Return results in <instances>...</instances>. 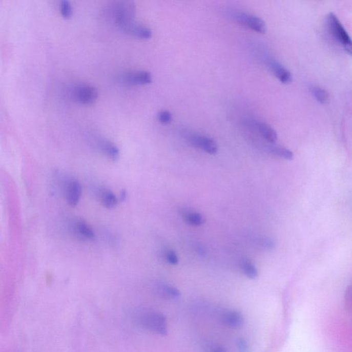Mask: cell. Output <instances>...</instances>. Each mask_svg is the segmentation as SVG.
<instances>
[{
    "instance_id": "obj_25",
    "label": "cell",
    "mask_w": 352,
    "mask_h": 352,
    "mask_svg": "<svg viewBox=\"0 0 352 352\" xmlns=\"http://www.w3.org/2000/svg\"><path fill=\"white\" fill-rule=\"evenodd\" d=\"M345 303L347 309L352 314V285L347 289L345 295Z\"/></svg>"
},
{
    "instance_id": "obj_9",
    "label": "cell",
    "mask_w": 352,
    "mask_h": 352,
    "mask_svg": "<svg viewBox=\"0 0 352 352\" xmlns=\"http://www.w3.org/2000/svg\"><path fill=\"white\" fill-rule=\"evenodd\" d=\"M189 142L195 148L200 149L211 155L218 153V144L212 138L198 134H189L187 136Z\"/></svg>"
},
{
    "instance_id": "obj_19",
    "label": "cell",
    "mask_w": 352,
    "mask_h": 352,
    "mask_svg": "<svg viewBox=\"0 0 352 352\" xmlns=\"http://www.w3.org/2000/svg\"><path fill=\"white\" fill-rule=\"evenodd\" d=\"M240 269L243 274L249 279H255L258 276V271L254 263L248 259H243L240 263Z\"/></svg>"
},
{
    "instance_id": "obj_14",
    "label": "cell",
    "mask_w": 352,
    "mask_h": 352,
    "mask_svg": "<svg viewBox=\"0 0 352 352\" xmlns=\"http://www.w3.org/2000/svg\"><path fill=\"white\" fill-rule=\"evenodd\" d=\"M222 323L231 329H240L243 325V317L236 311H226L221 317Z\"/></svg>"
},
{
    "instance_id": "obj_18",
    "label": "cell",
    "mask_w": 352,
    "mask_h": 352,
    "mask_svg": "<svg viewBox=\"0 0 352 352\" xmlns=\"http://www.w3.org/2000/svg\"><path fill=\"white\" fill-rule=\"evenodd\" d=\"M267 150L273 156L285 159V160H291L294 158L293 153L288 149L283 148V147L271 146L267 148Z\"/></svg>"
},
{
    "instance_id": "obj_8",
    "label": "cell",
    "mask_w": 352,
    "mask_h": 352,
    "mask_svg": "<svg viewBox=\"0 0 352 352\" xmlns=\"http://www.w3.org/2000/svg\"><path fill=\"white\" fill-rule=\"evenodd\" d=\"M123 83L131 85H147L152 82V75L146 70H131L122 72L118 76Z\"/></svg>"
},
{
    "instance_id": "obj_1",
    "label": "cell",
    "mask_w": 352,
    "mask_h": 352,
    "mask_svg": "<svg viewBox=\"0 0 352 352\" xmlns=\"http://www.w3.org/2000/svg\"><path fill=\"white\" fill-rule=\"evenodd\" d=\"M136 12V5L129 0L110 2L104 6L102 11L103 17L116 26L122 22L134 19Z\"/></svg>"
},
{
    "instance_id": "obj_5",
    "label": "cell",
    "mask_w": 352,
    "mask_h": 352,
    "mask_svg": "<svg viewBox=\"0 0 352 352\" xmlns=\"http://www.w3.org/2000/svg\"><path fill=\"white\" fill-rule=\"evenodd\" d=\"M231 17L241 25L246 26L257 33H264L266 31L264 21L257 16L242 11H233L231 13Z\"/></svg>"
},
{
    "instance_id": "obj_17",
    "label": "cell",
    "mask_w": 352,
    "mask_h": 352,
    "mask_svg": "<svg viewBox=\"0 0 352 352\" xmlns=\"http://www.w3.org/2000/svg\"><path fill=\"white\" fill-rule=\"evenodd\" d=\"M309 91L316 100L322 104H326L329 101V92L321 86L312 85L309 86Z\"/></svg>"
},
{
    "instance_id": "obj_10",
    "label": "cell",
    "mask_w": 352,
    "mask_h": 352,
    "mask_svg": "<svg viewBox=\"0 0 352 352\" xmlns=\"http://www.w3.org/2000/svg\"><path fill=\"white\" fill-rule=\"evenodd\" d=\"M70 229L72 233L82 240L93 241L95 239V233L93 229L81 219H76L72 221Z\"/></svg>"
},
{
    "instance_id": "obj_21",
    "label": "cell",
    "mask_w": 352,
    "mask_h": 352,
    "mask_svg": "<svg viewBox=\"0 0 352 352\" xmlns=\"http://www.w3.org/2000/svg\"><path fill=\"white\" fill-rule=\"evenodd\" d=\"M60 12L64 17H69L72 15L73 8L71 3L68 0H62L60 2L59 5Z\"/></svg>"
},
{
    "instance_id": "obj_22",
    "label": "cell",
    "mask_w": 352,
    "mask_h": 352,
    "mask_svg": "<svg viewBox=\"0 0 352 352\" xmlns=\"http://www.w3.org/2000/svg\"><path fill=\"white\" fill-rule=\"evenodd\" d=\"M164 257L165 261L171 265H176L178 264L179 258L177 253L174 250L168 249L164 251Z\"/></svg>"
},
{
    "instance_id": "obj_16",
    "label": "cell",
    "mask_w": 352,
    "mask_h": 352,
    "mask_svg": "<svg viewBox=\"0 0 352 352\" xmlns=\"http://www.w3.org/2000/svg\"><path fill=\"white\" fill-rule=\"evenodd\" d=\"M182 217L184 222L194 226H200L205 222V219L200 213L192 211H183Z\"/></svg>"
},
{
    "instance_id": "obj_11",
    "label": "cell",
    "mask_w": 352,
    "mask_h": 352,
    "mask_svg": "<svg viewBox=\"0 0 352 352\" xmlns=\"http://www.w3.org/2000/svg\"><path fill=\"white\" fill-rule=\"evenodd\" d=\"M64 184V192L68 204L71 206H76L81 197V185L75 179H70L66 181Z\"/></svg>"
},
{
    "instance_id": "obj_2",
    "label": "cell",
    "mask_w": 352,
    "mask_h": 352,
    "mask_svg": "<svg viewBox=\"0 0 352 352\" xmlns=\"http://www.w3.org/2000/svg\"><path fill=\"white\" fill-rule=\"evenodd\" d=\"M326 24L327 29L334 39L346 52L352 55V39L335 13H328L326 17Z\"/></svg>"
},
{
    "instance_id": "obj_20",
    "label": "cell",
    "mask_w": 352,
    "mask_h": 352,
    "mask_svg": "<svg viewBox=\"0 0 352 352\" xmlns=\"http://www.w3.org/2000/svg\"><path fill=\"white\" fill-rule=\"evenodd\" d=\"M158 293L168 299H176L180 296V292L171 285L162 284L158 286Z\"/></svg>"
},
{
    "instance_id": "obj_7",
    "label": "cell",
    "mask_w": 352,
    "mask_h": 352,
    "mask_svg": "<svg viewBox=\"0 0 352 352\" xmlns=\"http://www.w3.org/2000/svg\"><path fill=\"white\" fill-rule=\"evenodd\" d=\"M120 31L128 35L141 39H149L152 36V31L143 24L135 21L134 19L122 22L116 26Z\"/></svg>"
},
{
    "instance_id": "obj_4",
    "label": "cell",
    "mask_w": 352,
    "mask_h": 352,
    "mask_svg": "<svg viewBox=\"0 0 352 352\" xmlns=\"http://www.w3.org/2000/svg\"><path fill=\"white\" fill-rule=\"evenodd\" d=\"M70 97L74 101L84 105H90L95 102L98 98L96 88L89 84H73L68 90Z\"/></svg>"
},
{
    "instance_id": "obj_26",
    "label": "cell",
    "mask_w": 352,
    "mask_h": 352,
    "mask_svg": "<svg viewBox=\"0 0 352 352\" xmlns=\"http://www.w3.org/2000/svg\"><path fill=\"white\" fill-rule=\"evenodd\" d=\"M210 352H228V351L222 346H215V347H211Z\"/></svg>"
},
{
    "instance_id": "obj_12",
    "label": "cell",
    "mask_w": 352,
    "mask_h": 352,
    "mask_svg": "<svg viewBox=\"0 0 352 352\" xmlns=\"http://www.w3.org/2000/svg\"><path fill=\"white\" fill-rule=\"evenodd\" d=\"M267 64L270 69L281 83L289 84L292 81V74L287 68L273 58L267 59Z\"/></svg>"
},
{
    "instance_id": "obj_13",
    "label": "cell",
    "mask_w": 352,
    "mask_h": 352,
    "mask_svg": "<svg viewBox=\"0 0 352 352\" xmlns=\"http://www.w3.org/2000/svg\"><path fill=\"white\" fill-rule=\"evenodd\" d=\"M251 125H252L253 129L256 130L257 133L267 142L273 144L277 142L278 136H277L276 131L272 127L270 126L268 124L265 123L264 122L255 120Z\"/></svg>"
},
{
    "instance_id": "obj_3",
    "label": "cell",
    "mask_w": 352,
    "mask_h": 352,
    "mask_svg": "<svg viewBox=\"0 0 352 352\" xmlns=\"http://www.w3.org/2000/svg\"><path fill=\"white\" fill-rule=\"evenodd\" d=\"M136 319L141 326L148 330L160 335L168 334L166 318L162 314L153 311H144L138 313Z\"/></svg>"
},
{
    "instance_id": "obj_24",
    "label": "cell",
    "mask_w": 352,
    "mask_h": 352,
    "mask_svg": "<svg viewBox=\"0 0 352 352\" xmlns=\"http://www.w3.org/2000/svg\"><path fill=\"white\" fill-rule=\"evenodd\" d=\"M236 344L239 352H249V345L246 340L238 339L237 340Z\"/></svg>"
},
{
    "instance_id": "obj_15",
    "label": "cell",
    "mask_w": 352,
    "mask_h": 352,
    "mask_svg": "<svg viewBox=\"0 0 352 352\" xmlns=\"http://www.w3.org/2000/svg\"><path fill=\"white\" fill-rule=\"evenodd\" d=\"M97 196L102 206L106 208H114L118 204L117 198L110 189L104 188L98 189Z\"/></svg>"
},
{
    "instance_id": "obj_6",
    "label": "cell",
    "mask_w": 352,
    "mask_h": 352,
    "mask_svg": "<svg viewBox=\"0 0 352 352\" xmlns=\"http://www.w3.org/2000/svg\"><path fill=\"white\" fill-rule=\"evenodd\" d=\"M90 141L107 158L113 161L117 160L119 158V149L111 140L106 139L100 136L92 135L90 136Z\"/></svg>"
},
{
    "instance_id": "obj_23",
    "label": "cell",
    "mask_w": 352,
    "mask_h": 352,
    "mask_svg": "<svg viewBox=\"0 0 352 352\" xmlns=\"http://www.w3.org/2000/svg\"><path fill=\"white\" fill-rule=\"evenodd\" d=\"M158 118L161 123L167 125L172 122V114L168 110H162L159 112Z\"/></svg>"
}]
</instances>
